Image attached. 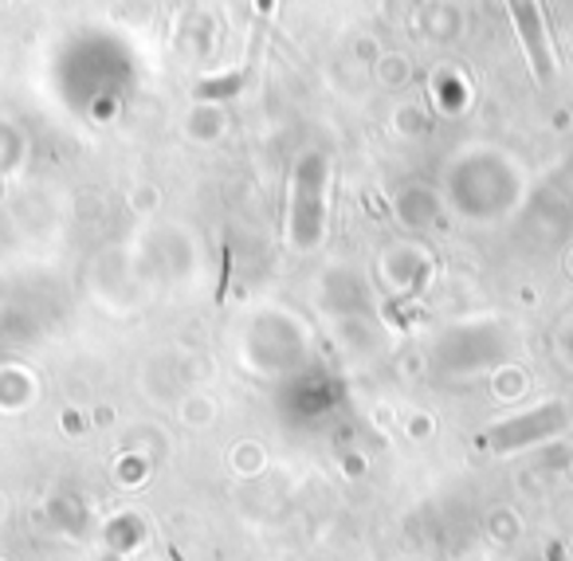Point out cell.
Masks as SVG:
<instances>
[{
  "mask_svg": "<svg viewBox=\"0 0 573 561\" xmlns=\"http://www.w3.org/2000/svg\"><path fill=\"white\" fill-rule=\"evenodd\" d=\"M507 9H511L514 24H519L522 40H526L534 72L546 79V75L553 72V60H550V43H546V28H543V21H538V4H534V0H507Z\"/></svg>",
  "mask_w": 573,
  "mask_h": 561,
  "instance_id": "cell-1",
  "label": "cell"
}]
</instances>
